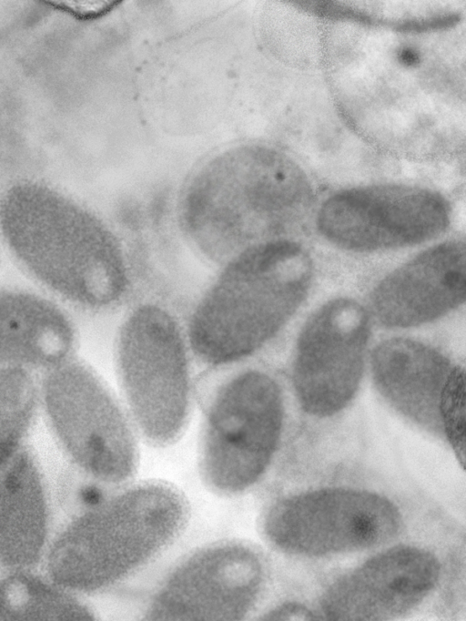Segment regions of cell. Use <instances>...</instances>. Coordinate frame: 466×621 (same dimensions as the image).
<instances>
[{
    "instance_id": "obj_1",
    "label": "cell",
    "mask_w": 466,
    "mask_h": 621,
    "mask_svg": "<svg viewBox=\"0 0 466 621\" xmlns=\"http://www.w3.org/2000/svg\"><path fill=\"white\" fill-rule=\"evenodd\" d=\"M0 230L24 268L71 302L103 308L127 290L121 251L107 228L46 188L13 190L0 208Z\"/></svg>"
},
{
    "instance_id": "obj_2",
    "label": "cell",
    "mask_w": 466,
    "mask_h": 621,
    "mask_svg": "<svg viewBox=\"0 0 466 621\" xmlns=\"http://www.w3.org/2000/svg\"><path fill=\"white\" fill-rule=\"evenodd\" d=\"M192 314L188 344L211 368L240 364L289 320L309 290L312 265L298 243L273 239L228 263Z\"/></svg>"
},
{
    "instance_id": "obj_3",
    "label": "cell",
    "mask_w": 466,
    "mask_h": 621,
    "mask_svg": "<svg viewBox=\"0 0 466 621\" xmlns=\"http://www.w3.org/2000/svg\"><path fill=\"white\" fill-rule=\"evenodd\" d=\"M309 200L306 178L289 159L268 149L244 148L218 158L196 178L183 225L206 255L229 262L270 241Z\"/></svg>"
},
{
    "instance_id": "obj_4",
    "label": "cell",
    "mask_w": 466,
    "mask_h": 621,
    "mask_svg": "<svg viewBox=\"0 0 466 621\" xmlns=\"http://www.w3.org/2000/svg\"><path fill=\"white\" fill-rule=\"evenodd\" d=\"M182 495L163 484L128 489L76 521L50 558L57 582L77 589L106 586L168 544L186 521Z\"/></svg>"
},
{
    "instance_id": "obj_5",
    "label": "cell",
    "mask_w": 466,
    "mask_h": 621,
    "mask_svg": "<svg viewBox=\"0 0 466 621\" xmlns=\"http://www.w3.org/2000/svg\"><path fill=\"white\" fill-rule=\"evenodd\" d=\"M116 365L140 433L157 445L176 441L188 421L193 392L188 351L173 316L152 304L131 312L118 334Z\"/></svg>"
},
{
    "instance_id": "obj_6",
    "label": "cell",
    "mask_w": 466,
    "mask_h": 621,
    "mask_svg": "<svg viewBox=\"0 0 466 621\" xmlns=\"http://www.w3.org/2000/svg\"><path fill=\"white\" fill-rule=\"evenodd\" d=\"M283 423L277 382L254 368L224 378L208 404L200 464L204 478L226 494L245 491L268 469Z\"/></svg>"
},
{
    "instance_id": "obj_7",
    "label": "cell",
    "mask_w": 466,
    "mask_h": 621,
    "mask_svg": "<svg viewBox=\"0 0 466 621\" xmlns=\"http://www.w3.org/2000/svg\"><path fill=\"white\" fill-rule=\"evenodd\" d=\"M42 398L63 444L86 471L120 483L137 464L136 440L118 400L89 367L67 360L52 368Z\"/></svg>"
},
{
    "instance_id": "obj_8",
    "label": "cell",
    "mask_w": 466,
    "mask_h": 621,
    "mask_svg": "<svg viewBox=\"0 0 466 621\" xmlns=\"http://www.w3.org/2000/svg\"><path fill=\"white\" fill-rule=\"evenodd\" d=\"M400 524L397 507L380 494L324 488L273 504L264 531L281 550L318 556L377 546L394 537Z\"/></svg>"
},
{
    "instance_id": "obj_9",
    "label": "cell",
    "mask_w": 466,
    "mask_h": 621,
    "mask_svg": "<svg viewBox=\"0 0 466 621\" xmlns=\"http://www.w3.org/2000/svg\"><path fill=\"white\" fill-rule=\"evenodd\" d=\"M449 223L444 199L429 190L400 186L354 188L329 198L318 216L320 233L355 251L400 248L426 241Z\"/></svg>"
},
{
    "instance_id": "obj_10",
    "label": "cell",
    "mask_w": 466,
    "mask_h": 621,
    "mask_svg": "<svg viewBox=\"0 0 466 621\" xmlns=\"http://www.w3.org/2000/svg\"><path fill=\"white\" fill-rule=\"evenodd\" d=\"M369 337L368 312L350 299L330 300L307 321L298 340L293 383L308 413L329 416L350 402Z\"/></svg>"
},
{
    "instance_id": "obj_11",
    "label": "cell",
    "mask_w": 466,
    "mask_h": 621,
    "mask_svg": "<svg viewBox=\"0 0 466 621\" xmlns=\"http://www.w3.org/2000/svg\"><path fill=\"white\" fill-rule=\"evenodd\" d=\"M262 581V564L251 548L241 544L208 547L170 575L147 618L238 620L251 609Z\"/></svg>"
},
{
    "instance_id": "obj_12",
    "label": "cell",
    "mask_w": 466,
    "mask_h": 621,
    "mask_svg": "<svg viewBox=\"0 0 466 621\" xmlns=\"http://www.w3.org/2000/svg\"><path fill=\"white\" fill-rule=\"evenodd\" d=\"M439 575L433 555L414 546H395L334 582L321 598L322 612L336 621L398 617L429 595Z\"/></svg>"
},
{
    "instance_id": "obj_13",
    "label": "cell",
    "mask_w": 466,
    "mask_h": 621,
    "mask_svg": "<svg viewBox=\"0 0 466 621\" xmlns=\"http://www.w3.org/2000/svg\"><path fill=\"white\" fill-rule=\"evenodd\" d=\"M465 248L459 241L428 249L403 264L374 290L370 304L381 324L418 326L450 312L464 301Z\"/></svg>"
},
{
    "instance_id": "obj_14",
    "label": "cell",
    "mask_w": 466,
    "mask_h": 621,
    "mask_svg": "<svg viewBox=\"0 0 466 621\" xmlns=\"http://www.w3.org/2000/svg\"><path fill=\"white\" fill-rule=\"evenodd\" d=\"M74 345L72 323L56 304L32 293L0 290L3 366L52 369L68 360Z\"/></svg>"
},
{
    "instance_id": "obj_15",
    "label": "cell",
    "mask_w": 466,
    "mask_h": 621,
    "mask_svg": "<svg viewBox=\"0 0 466 621\" xmlns=\"http://www.w3.org/2000/svg\"><path fill=\"white\" fill-rule=\"evenodd\" d=\"M451 369L439 351L405 338L382 341L371 356L372 377L380 392L420 422L440 420V397Z\"/></svg>"
},
{
    "instance_id": "obj_16",
    "label": "cell",
    "mask_w": 466,
    "mask_h": 621,
    "mask_svg": "<svg viewBox=\"0 0 466 621\" xmlns=\"http://www.w3.org/2000/svg\"><path fill=\"white\" fill-rule=\"evenodd\" d=\"M0 474V559L30 563L45 537V505L38 472L27 454L12 458Z\"/></svg>"
},
{
    "instance_id": "obj_17",
    "label": "cell",
    "mask_w": 466,
    "mask_h": 621,
    "mask_svg": "<svg viewBox=\"0 0 466 621\" xmlns=\"http://www.w3.org/2000/svg\"><path fill=\"white\" fill-rule=\"evenodd\" d=\"M0 618L4 620H92L77 601L25 575H14L0 585Z\"/></svg>"
},
{
    "instance_id": "obj_18",
    "label": "cell",
    "mask_w": 466,
    "mask_h": 621,
    "mask_svg": "<svg viewBox=\"0 0 466 621\" xmlns=\"http://www.w3.org/2000/svg\"><path fill=\"white\" fill-rule=\"evenodd\" d=\"M36 385L25 368L0 367V470L12 459L30 422Z\"/></svg>"
},
{
    "instance_id": "obj_19",
    "label": "cell",
    "mask_w": 466,
    "mask_h": 621,
    "mask_svg": "<svg viewBox=\"0 0 466 621\" xmlns=\"http://www.w3.org/2000/svg\"><path fill=\"white\" fill-rule=\"evenodd\" d=\"M439 415L447 438L461 463L465 461V384L464 371L459 366L451 369L442 388Z\"/></svg>"
},
{
    "instance_id": "obj_20",
    "label": "cell",
    "mask_w": 466,
    "mask_h": 621,
    "mask_svg": "<svg viewBox=\"0 0 466 621\" xmlns=\"http://www.w3.org/2000/svg\"><path fill=\"white\" fill-rule=\"evenodd\" d=\"M58 8L65 9L80 17H92L102 15L115 6L113 1H52Z\"/></svg>"
},
{
    "instance_id": "obj_21",
    "label": "cell",
    "mask_w": 466,
    "mask_h": 621,
    "mask_svg": "<svg viewBox=\"0 0 466 621\" xmlns=\"http://www.w3.org/2000/svg\"><path fill=\"white\" fill-rule=\"evenodd\" d=\"M306 606L297 603H287L265 614L263 620H317V617Z\"/></svg>"
},
{
    "instance_id": "obj_22",
    "label": "cell",
    "mask_w": 466,
    "mask_h": 621,
    "mask_svg": "<svg viewBox=\"0 0 466 621\" xmlns=\"http://www.w3.org/2000/svg\"><path fill=\"white\" fill-rule=\"evenodd\" d=\"M82 501L90 506L99 505L103 499L102 492L96 486H86L80 492Z\"/></svg>"
},
{
    "instance_id": "obj_23",
    "label": "cell",
    "mask_w": 466,
    "mask_h": 621,
    "mask_svg": "<svg viewBox=\"0 0 466 621\" xmlns=\"http://www.w3.org/2000/svg\"><path fill=\"white\" fill-rule=\"evenodd\" d=\"M400 61L409 66H415L420 61V56L415 50L411 48H404L400 51Z\"/></svg>"
}]
</instances>
